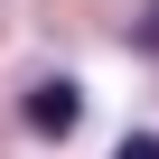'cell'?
Here are the masks:
<instances>
[{"label":"cell","instance_id":"cell-1","mask_svg":"<svg viewBox=\"0 0 159 159\" xmlns=\"http://www.w3.org/2000/svg\"><path fill=\"white\" fill-rule=\"evenodd\" d=\"M75 122H84V94H75L66 75H56V84H38V94H28V131H47V140H66Z\"/></svg>","mask_w":159,"mask_h":159},{"label":"cell","instance_id":"cell-2","mask_svg":"<svg viewBox=\"0 0 159 159\" xmlns=\"http://www.w3.org/2000/svg\"><path fill=\"white\" fill-rule=\"evenodd\" d=\"M112 159H159V131H131V140H122Z\"/></svg>","mask_w":159,"mask_h":159},{"label":"cell","instance_id":"cell-3","mask_svg":"<svg viewBox=\"0 0 159 159\" xmlns=\"http://www.w3.org/2000/svg\"><path fill=\"white\" fill-rule=\"evenodd\" d=\"M131 38H140V47H150V56H159V0H150V19H140V28H131Z\"/></svg>","mask_w":159,"mask_h":159}]
</instances>
